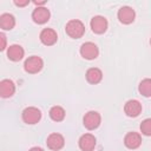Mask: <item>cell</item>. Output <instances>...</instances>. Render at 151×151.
I'll return each instance as SVG.
<instances>
[{
  "mask_svg": "<svg viewBox=\"0 0 151 151\" xmlns=\"http://www.w3.org/2000/svg\"><path fill=\"white\" fill-rule=\"evenodd\" d=\"M40 41L46 46H52L58 40V34L53 28H44L40 32Z\"/></svg>",
  "mask_w": 151,
  "mask_h": 151,
  "instance_id": "cell-13",
  "label": "cell"
},
{
  "mask_svg": "<svg viewBox=\"0 0 151 151\" xmlns=\"http://www.w3.org/2000/svg\"><path fill=\"white\" fill-rule=\"evenodd\" d=\"M0 40H1V45H0V50L1 51H5L6 48V35L4 32L0 33Z\"/></svg>",
  "mask_w": 151,
  "mask_h": 151,
  "instance_id": "cell-21",
  "label": "cell"
},
{
  "mask_svg": "<svg viewBox=\"0 0 151 151\" xmlns=\"http://www.w3.org/2000/svg\"><path fill=\"white\" fill-rule=\"evenodd\" d=\"M90 26H91V29L93 33L96 34H103L106 32L107 27H109V22H107V19L103 15H96L91 19V22H90Z\"/></svg>",
  "mask_w": 151,
  "mask_h": 151,
  "instance_id": "cell-7",
  "label": "cell"
},
{
  "mask_svg": "<svg viewBox=\"0 0 151 151\" xmlns=\"http://www.w3.org/2000/svg\"><path fill=\"white\" fill-rule=\"evenodd\" d=\"M85 77H86L87 83H90L92 85H96V84H98V83L101 81V79H103V72L98 67H91V68H88L86 71Z\"/></svg>",
  "mask_w": 151,
  "mask_h": 151,
  "instance_id": "cell-16",
  "label": "cell"
},
{
  "mask_svg": "<svg viewBox=\"0 0 151 151\" xmlns=\"http://www.w3.org/2000/svg\"><path fill=\"white\" fill-rule=\"evenodd\" d=\"M65 31H66V34L70 38H72V39H79L85 33V25L80 20H78V19H72V20H70L66 24Z\"/></svg>",
  "mask_w": 151,
  "mask_h": 151,
  "instance_id": "cell-1",
  "label": "cell"
},
{
  "mask_svg": "<svg viewBox=\"0 0 151 151\" xmlns=\"http://www.w3.org/2000/svg\"><path fill=\"white\" fill-rule=\"evenodd\" d=\"M50 17H51V13H50V11L45 6L35 7L33 9V12H32V19L38 25L46 24L50 20Z\"/></svg>",
  "mask_w": 151,
  "mask_h": 151,
  "instance_id": "cell-10",
  "label": "cell"
},
{
  "mask_svg": "<svg viewBox=\"0 0 151 151\" xmlns=\"http://www.w3.org/2000/svg\"><path fill=\"white\" fill-rule=\"evenodd\" d=\"M139 129H140L142 134L150 137V136H151V118H146V119H144V120L140 123Z\"/></svg>",
  "mask_w": 151,
  "mask_h": 151,
  "instance_id": "cell-20",
  "label": "cell"
},
{
  "mask_svg": "<svg viewBox=\"0 0 151 151\" xmlns=\"http://www.w3.org/2000/svg\"><path fill=\"white\" fill-rule=\"evenodd\" d=\"M142 109H143L142 107V104L137 99H130L124 105V112H125V114L127 117H131V118L138 117L142 113Z\"/></svg>",
  "mask_w": 151,
  "mask_h": 151,
  "instance_id": "cell-9",
  "label": "cell"
},
{
  "mask_svg": "<svg viewBox=\"0 0 151 151\" xmlns=\"http://www.w3.org/2000/svg\"><path fill=\"white\" fill-rule=\"evenodd\" d=\"M46 145L52 151L61 150L64 147V145H65V138H64L63 134H60L58 132L50 133L47 139H46Z\"/></svg>",
  "mask_w": 151,
  "mask_h": 151,
  "instance_id": "cell-6",
  "label": "cell"
},
{
  "mask_svg": "<svg viewBox=\"0 0 151 151\" xmlns=\"http://www.w3.org/2000/svg\"><path fill=\"white\" fill-rule=\"evenodd\" d=\"M28 151H44V149H41V147H39V146H33V147H31Z\"/></svg>",
  "mask_w": 151,
  "mask_h": 151,
  "instance_id": "cell-23",
  "label": "cell"
},
{
  "mask_svg": "<svg viewBox=\"0 0 151 151\" xmlns=\"http://www.w3.org/2000/svg\"><path fill=\"white\" fill-rule=\"evenodd\" d=\"M101 123V116L97 111H88L83 117V124L87 130H96Z\"/></svg>",
  "mask_w": 151,
  "mask_h": 151,
  "instance_id": "cell-4",
  "label": "cell"
},
{
  "mask_svg": "<svg viewBox=\"0 0 151 151\" xmlns=\"http://www.w3.org/2000/svg\"><path fill=\"white\" fill-rule=\"evenodd\" d=\"M21 117H22L24 123L28 125H33V124H37L41 119V111L38 107L28 106L22 111Z\"/></svg>",
  "mask_w": 151,
  "mask_h": 151,
  "instance_id": "cell-3",
  "label": "cell"
},
{
  "mask_svg": "<svg viewBox=\"0 0 151 151\" xmlns=\"http://www.w3.org/2000/svg\"><path fill=\"white\" fill-rule=\"evenodd\" d=\"M42 67H44V61L38 55L28 57L24 63V70L29 74H35V73L40 72L42 70Z\"/></svg>",
  "mask_w": 151,
  "mask_h": 151,
  "instance_id": "cell-2",
  "label": "cell"
},
{
  "mask_svg": "<svg viewBox=\"0 0 151 151\" xmlns=\"http://www.w3.org/2000/svg\"><path fill=\"white\" fill-rule=\"evenodd\" d=\"M48 114H50V118L52 120H54V122H61V120H64V118L66 116V112H65L64 107H61L59 105H55V106H52L50 109Z\"/></svg>",
  "mask_w": 151,
  "mask_h": 151,
  "instance_id": "cell-18",
  "label": "cell"
},
{
  "mask_svg": "<svg viewBox=\"0 0 151 151\" xmlns=\"http://www.w3.org/2000/svg\"><path fill=\"white\" fill-rule=\"evenodd\" d=\"M14 5L18 6V7H25V6L29 5V0H24V1H21V0H14Z\"/></svg>",
  "mask_w": 151,
  "mask_h": 151,
  "instance_id": "cell-22",
  "label": "cell"
},
{
  "mask_svg": "<svg viewBox=\"0 0 151 151\" xmlns=\"http://www.w3.org/2000/svg\"><path fill=\"white\" fill-rule=\"evenodd\" d=\"M117 17H118V20L124 24V25H130L134 21V18H136V13H134V9L132 7H129V6H123L118 9V13H117Z\"/></svg>",
  "mask_w": 151,
  "mask_h": 151,
  "instance_id": "cell-8",
  "label": "cell"
},
{
  "mask_svg": "<svg viewBox=\"0 0 151 151\" xmlns=\"http://www.w3.org/2000/svg\"><path fill=\"white\" fill-rule=\"evenodd\" d=\"M124 144L130 150H136L142 145V136L138 132H127L124 137Z\"/></svg>",
  "mask_w": 151,
  "mask_h": 151,
  "instance_id": "cell-12",
  "label": "cell"
},
{
  "mask_svg": "<svg viewBox=\"0 0 151 151\" xmlns=\"http://www.w3.org/2000/svg\"><path fill=\"white\" fill-rule=\"evenodd\" d=\"M99 48L94 42L87 41L80 46V55L86 60H93L98 57Z\"/></svg>",
  "mask_w": 151,
  "mask_h": 151,
  "instance_id": "cell-5",
  "label": "cell"
},
{
  "mask_svg": "<svg viewBox=\"0 0 151 151\" xmlns=\"http://www.w3.org/2000/svg\"><path fill=\"white\" fill-rule=\"evenodd\" d=\"M15 26V18L9 13H2L0 15V27L4 31H9Z\"/></svg>",
  "mask_w": 151,
  "mask_h": 151,
  "instance_id": "cell-17",
  "label": "cell"
},
{
  "mask_svg": "<svg viewBox=\"0 0 151 151\" xmlns=\"http://www.w3.org/2000/svg\"><path fill=\"white\" fill-rule=\"evenodd\" d=\"M24 54H25V51L20 45L14 44L7 48V58L12 61H20L24 58Z\"/></svg>",
  "mask_w": 151,
  "mask_h": 151,
  "instance_id": "cell-15",
  "label": "cell"
},
{
  "mask_svg": "<svg viewBox=\"0 0 151 151\" xmlns=\"http://www.w3.org/2000/svg\"><path fill=\"white\" fill-rule=\"evenodd\" d=\"M138 91L143 97H151V79L145 78L139 83Z\"/></svg>",
  "mask_w": 151,
  "mask_h": 151,
  "instance_id": "cell-19",
  "label": "cell"
},
{
  "mask_svg": "<svg viewBox=\"0 0 151 151\" xmlns=\"http://www.w3.org/2000/svg\"><path fill=\"white\" fill-rule=\"evenodd\" d=\"M150 45H151V38H150Z\"/></svg>",
  "mask_w": 151,
  "mask_h": 151,
  "instance_id": "cell-24",
  "label": "cell"
},
{
  "mask_svg": "<svg viewBox=\"0 0 151 151\" xmlns=\"http://www.w3.org/2000/svg\"><path fill=\"white\" fill-rule=\"evenodd\" d=\"M15 93V84L11 79H2L0 81V96L2 98H9Z\"/></svg>",
  "mask_w": 151,
  "mask_h": 151,
  "instance_id": "cell-14",
  "label": "cell"
},
{
  "mask_svg": "<svg viewBox=\"0 0 151 151\" xmlns=\"http://www.w3.org/2000/svg\"><path fill=\"white\" fill-rule=\"evenodd\" d=\"M78 145L81 151H93L97 145V139L92 133H85L79 138Z\"/></svg>",
  "mask_w": 151,
  "mask_h": 151,
  "instance_id": "cell-11",
  "label": "cell"
}]
</instances>
